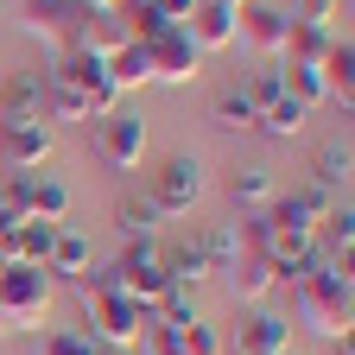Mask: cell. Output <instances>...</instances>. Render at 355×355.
I'll return each mask as SVG.
<instances>
[{"instance_id":"cell-10","label":"cell","mask_w":355,"mask_h":355,"mask_svg":"<svg viewBox=\"0 0 355 355\" xmlns=\"http://www.w3.org/2000/svg\"><path fill=\"white\" fill-rule=\"evenodd\" d=\"M146 318H153V311H140L133 298L108 292V298L89 304V336L108 343V349H133V343H140V330H146Z\"/></svg>"},{"instance_id":"cell-9","label":"cell","mask_w":355,"mask_h":355,"mask_svg":"<svg viewBox=\"0 0 355 355\" xmlns=\"http://www.w3.org/2000/svg\"><path fill=\"white\" fill-rule=\"evenodd\" d=\"M58 70L76 83V96L89 102V121L121 108V89H114V76H108V58H102V51H70V58H58Z\"/></svg>"},{"instance_id":"cell-28","label":"cell","mask_w":355,"mask_h":355,"mask_svg":"<svg viewBox=\"0 0 355 355\" xmlns=\"http://www.w3.org/2000/svg\"><path fill=\"white\" fill-rule=\"evenodd\" d=\"M279 76H286V96H292V102H304V108L330 102V89H324V64H279Z\"/></svg>"},{"instance_id":"cell-17","label":"cell","mask_w":355,"mask_h":355,"mask_svg":"<svg viewBox=\"0 0 355 355\" xmlns=\"http://www.w3.org/2000/svg\"><path fill=\"white\" fill-rule=\"evenodd\" d=\"M336 38H349V32H336V26H311V19H292V32H286V58H279V64H324Z\"/></svg>"},{"instance_id":"cell-12","label":"cell","mask_w":355,"mask_h":355,"mask_svg":"<svg viewBox=\"0 0 355 355\" xmlns=\"http://www.w3.org/2000/svg\"><path fill=\"white\" fill-rule=\"evenodd\" d=\"M235 355H292V318L273 304H254L235 330Z\"/></svg>"},{"instance_id":"cell-36","label":"cell","mask_w":355,"mask_h":355,"mask_svg":"<svg viewBox=\"0 0 355 355\" xmlns=\"http://www.w3.org/2000/svg\"><path fill=\"white\" fill-rule=\"evenodd\" d=\"M70 292H76V304L89 311L96 298H108V292H114V273H108V266H102V273H83V279H70Z\"/></svg>"},{"instance_id":"cell-19","label":"cell","mask_w":355,"mask_h":355,"mask_svg":"<svg viewBox=\"0 0 355 355\" xmlns=\"http://www.w3.org/2000/svg\"><path fill=\"white\" fill-rule=\"evenodd\" d=\"M44 273H51V279H83V273H89V235L64 222L58 241H51V260H44Z\"/></svg>"},{"instance_id":"cell-40","label":"cell","mask_w":355,"mask_h":355,"mask_svg":"<svg viewBox=\"0 0 355 355\" xmlns=\"http://www.w3.org/2000/svg\"><path fill=\"white\" fill-rule=\"evenodd\" d=\"M89 7H114V0H89Z\"/></svg>"},{"instance_id":"cell-5","label":"cell","mask_w":355,"mask_h":355,"mask_svg":"<svg viewBox=\"0 0 355 355\" xmlns=\"http://www.w3.org/2000/svg\"><path fill=\"white\" fill-rule=\"evenodd\" d=\"M108 273H114V292H121V298H133L140 311H153V304H159V292L171 286V279H165V260H159V241H127V248H121V260L108 266Z\"/></svg>"},{"instance_id":"cell-33","label":"cell","mask_w":355,"mask_h":355,"mask_svg":"<svg viewBox=\"0 0 355 355\" xmlns=\"http://www.w3.org/2000/svg\"><path fill=\"white\" fill-rule=\"evenodd\" d=\"M235 89H241L254 108H266V102H279V96H286V76H279V64H260V70H254L248 83H235Z\"/></svg>"},{"instance_id":"cell-13","label":"cell","mask_w":355,"mask_h":355,"mask_svg":"<svg viewBox=\"0 0 355 355\" xmlns=\"http://www.w3.org/2000/svg\"><path fill=\"white\" fill-rule=\"evenodd\" d=\"M58 146V127L51 121H32V127H0V165L7 171H38Z\"/></svg>"},{"instance_id":"cell-29","label":"cell","mask_w":355,"mask_h":355,"mask_svg":"<svg viewBox=\"0 0 355 355\" xmlns=\"http://www.w3.org/2000/svg\"><path fill=\"white\" fill-rule=\"evenodd\" d=\"M159 222H165V216H159L146 197H127V203L114 209V229H121L127 241H159Z\"/></svg>"},{"instance_id":"cell-35","label":"cell","mask_w":355,"mask_h":355,"mask_svg":"<svg viewBox=\"0 0 355 355\" xmlns=\"http://www.w3.org/2000/svg\"><path fill=\"white\" fill-rule=\"evenodd\" d=\"M38 355H96V336L89 330H51Z\"/></svg>"},{"instance_id":"cell-4","label":"cell","mask_w":355,"mask_h":355,"mask_svg":"<svg viewBox=\"0 0 355 355\" xmlns=\"http://www.w3.org/2000/svg\"><path fill=\"white\" fill-rule=\"evenodd\" d=\"M26 32L38 44H51L58 58L83 51V32H89V0H32L26 7Z\"/></svg>"},{"instance_id":"cell-11","label":"cell","mask_w":355,"mask_h":355,"mask_svg":"<svg viewBox=\"0 0 355 355\" xmlns=\"http://www.w3.org/2000/svg\"><path fill=\"white\" fill-rule=\"evenodd\" d=\"M146 58H153V83H197L203 76V51L184 38V26H165L159 38H146Z\"/></svg>"},{"instance_id":"cell-32","label":"cell","mask_w":355,"mask_h":355,"mask_svg":"<svg viewBox=\"0 0 355 355\" xmlns=\"http://www.w3.org/2000/svg\"><path fill=\"white\" fill-rule=\"evenodd\" d=\"M153 311H159L165 324H197V318H203V311H197V286H178V279L159 292V304H153Z\"/></svg>"},{"instance_id":"cell-8","label":"cell","mask_w":355,"mask_h":355,"mask_svg":"<svg viewBox=\"0 0 355 355\" xmlns=\"http://www.w3.org/2000/svg\"><path fill=\"white\" fill-rule=\"evenodd\" d=\"M286 32H292V13H286V7L248 0V7L235 13V38L248 44L254 58H266V64H279V58H286Z\"/></svg>"},{"instance_id":"cell-1","label":"cell","mask_w":355,"mask_h":355,"mask_svg":"<svg viewBox=\"0 0 355 355\" xmlns=\"http://www.w3.org/2000/svg\"><path fill=\"white\" fill-rule=\"evenodd\" d=\"M292 318L304 330H318L324 343H343L349 349V324H355V279H349V260H324V254H311L292 279Z\"/></svg>"},{"instance_id":"cell-2","label":"cell","mask_w":355,"mask_h":355,"mask_svg":"<svg viewBox=\"0 0 355 355\" xmlns=\"http://www.w3.org/2000/svg\"><path fill=\"white\" fill-rule=\"evenodd\" d=\"M0 216L7 222H70V184L51 171H13L0 184Z\"/></svg>"},{"instance_id":"cell-39","label":"cell","mask_w":355,"mask_h":355,"mask_svg":"<svg viewBox=\"0 0 355 355\" xmlns=\"http://www.w3.org/2000/svg\"><path fill=\"white\" fill-rule=\"evenodd\" d=\"M222 7H248V0H222Z\"/></svg>"},{"instance_id":"cell-18","label":"cell","mask_w":355,"mask_h":355,"mask_svg":"<svg viewBox=\"0 0 355 355\" xmlns=\"http://www.w3.org/2000/svg\"><path fill=\"white\" fill-rule=\"evenodd\" d=\"M349 165H355L349 140H330V146L318 153V165H311V184H318L324 197H336V203H349Z\"/></svg>"},{"instance_id":"cell-6","label":"cell","mask_w":355,"mask_h":355,"mask_svg":"<svg viewBox=\"0 0 355 355\" xmlns=\"http://www.w3.org/2000/svg\"><path fill=\"white\" fill-rule=\"evenodd\" d=\"M203 197V165L191 159V153H171L159 171H153V191H146V203L159 209V216H191V203Z\"/></svg>"},{"instance_id":"cell-14","label":"cell","mask_w":355,"mask_h":355,"mask_svg":"<svg viewBox=\"0 0 355 355\" xmlns=\"http://www.w3.org/2000/svg\"><path fill=\"white\" fill-rule=\"evenodd\" d=\"M235 13H241V7H222V0H197V7H191V19H184V38L197 44L203 58H209V51H229V44H235Z\"/></svg>"},{"instance_id":"cell-38","label":"cell","mask_w":355,"mask_h":355,"mask_svg":"<svg viewBox=\"0 0 355 355\" xmlns=\"http://www.w3.org/2000/svg\"><path fill=\"white\" fill-rule=\"evenodd\" d=\"M0 235H13V222H7V216H0Z\"/></svg>"},{"instance_id":"cell-25","label":"cell","mask_w":355,"mask_h":355,"mask_svg":"<svg viewBox=\"0 0 355 355\" xmlns=\"http://www.w3.org/2000/svg\"><path fill=\"white\" fill-rule=\"evenodd\" d=\"M349 248H355V209L336 203V209L318 222V254H324V260H349Z\"/></svg>"},{"instance_id":"cell-16","label":"cell","mask_w":355,"mask_h":355,"mask_svg":"<svg viewBox=\"0 0 355 355\" xmlns=\"http://www.w3.org/2000/svg\"><path fill=\"white\" fill-rule=\"evenodd\" d=\"M32 121H44V83L32 70H19L0 89V127H32Z\"/></svg>"},{"instance_id":"cell-26","label":"cell","mask_w":355,"mask_h":355,"mask_svg":"<svg viewBox=\"0 0 355 355\" xmlns=\"http://www.w3.org/2000/svg\"><path fill=\"white\" fill-rule=\"evenodd\" d=\"M203 260H209V273H229V266L241 260V229H229V222H209V229L197 235Z\"/></svg>"},{"instance_id":"cell-41","label":"cell","mask_w":355,"mask_h":355,"mask_svg":"<svg viewBox=\"0 0 355 355\" xmlns=\"http://www.w3.org/2000/svg\"><path fill=\"white\" fill-rule=\"evenodd\" d=\"M0 19H7V0H0Z\"/></svg>"},{"instance_id":"cell-20","label":"cell","mask_w":355,"mask_h":355,"mask_svg":"<svg viewBox=\"0 0 355 355\" xmlns=\"http://www.w3.org/2000/svg\"><path fill=\"white\" fill-rule=\"evenodd\" d=\"M58 229H64V222H13V260L19 266H44V260H51V241H58Z\"/></svg>"},{"instance_id":"cell-15","label":"cell","mask_w":355,"mask_h":355,"mask_svg":"<svg viewBox=\"0 0 355 355\" xmlns=\"http://www.w3.org/2000/svg\"><path fill=\"white\" fill-rule=\"evenodd\" d=\"M229 292H235V304L254 311V304H266V298L279 292V273H273V266H266L254 248H241V260L229 266Z\"/></svg>"},{"instance_id":"cell-31","label":"cell","mask_w":355,"mask_h":355,"mask_svg":"<svg viewBox=\"0 0 355 355\" xmlns=\"http://www.w3.org/2000/svg\"><path fill=\"white\" fill-rule=\"evenodd\" d=\"M140 355H184V324H165L159 311L146 318V330H140V343H133Z\"/></svg>"},{"instance_id":"cell-30","label":"cell","mask_w":355,"mask_h":355,"mask_svg":"<svg viewBox=\"0 0 355 355\" xmlns=\"http://www.w3.org/2000/svg\"><path fill=\"white\" fill-rule=\"evenodd\" d=\"M216 127L222 133H254L260 127V108L241 96V89H222V96H216Z\"/></svg>"},{"instance_id":"cell-24","label":"cell","mask_w":355,"mask_h":355,"mask_svg":"<svg viewBox=\"0 0 355 355\" xmlns=\"http://www.w3.org/2000/svg\"><path fill=\"white\" fill-rule=\"evenodd\" d=\"M324 89H330V102H355V44L349 38H336L330 44V58H324Z\"/></svg>"},{"instance_id":"cell-27","label":"cell","mask_w":355,"mask_h":355,"mask_svg":"<svg viewBox=\"0 0 355 355\" xmlns=\"http://www.w3.org/2000/svg\"><path fill=\"white\" fill-rule=\"evenodd\" d=\"M229 191H235V203H241V209H254V216L279 197V184H273V171H266V165H241Z\"/></svg>"},{"instance_id":"cell-22","label":"cell","mask_w":355,"mask_h":355,"mask_svg":"<svg viewBox=\"0 0 355 355\" xmlns=\"http://www.w3.org/2000/svg\"><path fill=\"white\" fill-rule=\"evenodd\" d=\"M108 76H114L121 96H127V89H146V83H153V58H146V44H140V38H127L121 51H108Z\"/></svg>"},{"instance_id":"cell-37","label":"cell","mask_w":355,"mask_h":355,"mask_svg":"<svg viewBox=\"0 0 355 355\" xmlns=\"http://www.w3.org/2000/svg\"><path fill=\"white\" fill-rule=\"evenodd\" d=\"M349 13V0H298V19H311V26H336Z\"/></svg>"},{"instance_id":"cell-3","label":"cell","mask_w":355,"mask_h":355,"mask_svg":"<svg viewBox=\"0 0 355 355\" xmlns=\"http://www.w3.org/2000/svg\"><path fill=\"white\" fill-rule=\"evenodd\" d=\"M51 311V273L44 266H7L0 273V330H38Z\"/></svg>"},{"instance_id":"cell-34","label":"cell","mask_w":355,"mask_h":355,"mask_svg":"<svg viewBox=\"0 0 355 355\" xmlns=\"http://www.w3.org/2000/svg\"><path fill=\"white\" fill-rule=\"evenodd\" d=\"M184 355H229V336L209 318H197V324H184Z\"/></svg>"},{"instance_id":"cell-7","label":"cell","mask_w":355,"mask_h":355,"mask_svg":"<svg viewBox=\"0 0 355 355\" xmlns=\"http://www.w3.org/2000/svg\"><path fill=\"white\" fill-rule=\"evenodd\" d=\"M96 159H102L108 171H133V165L146 159V121L127 114V108L96 114Z\"/></svg>"},{"instance_id":"cell-23","label":"cell","mask_w":355,"mask_h":355,"mask_svg":"<svg viewBox=\"0 0 355 355\" xmlns=\"http://www.w3.org/2000/svg\"><path fill=\"white\" fill-rule=\"evenodd\" d=\"M304 121H311V108L292 102V96H279V102H266V108H260V127H254V133H266V140H298Z\"/></svg>"},{"instance_id":"cell-21","label":"cell","mask_w":355,"mask_h":355,"mask_svg":"<svg viewBox=\"0 0 355 355\" xmlns=\"http://www.w3.org/2000/svg\"><path fill=\"white\" fill-rule=\"evenodd\" d=\"M159 260H165V279H178V286H203L209 279V260H203V248H197V235L191 241H159Z\"/></svg>"}]
</instances>
